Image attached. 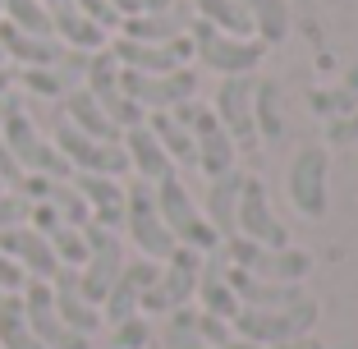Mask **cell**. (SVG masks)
<instances>
[{
    "mask_svg": "<svg viewBox=\"0 0 358 349\" xmlns=\"http://www.w3.org/2000/svg\"><path fill=\"white\" fill-rule=\"evenodd\" d=\"M193 10H198L202 23L230 32V37H253V23L239 10V0H193Z\"/></svg>",
    "mask_w": 358,
    "mask_h": 349,
    "instance_id": "cell-35",
    "label": "cell"
},
{
    "mask_svg": "<svg viewBox=\"0 0 358 349\" xmlns=\"http://www.w3.org/2000/svg\"><path fill=\"white\" fill-rule=\"evenodd\" d=\"M239 10L253 23V37L262 46H280L289 37V10L285 0H239Z\"/></svg>",
    "mask_w": 358,
    "mask_h": 349,
    "instance_id": "cell-31",
    "label": "cell"
},
{
    "mask_svg": "<svg viewBox=\"0 0 358 349\" xmlns=\"http://www.w3.org/2000/svg\"><path fill=\"white\" fill-rule=\"evenodd\" d=\"M327 143H336V148H358V106L345 111L340 120H327Z\"/></svg>",
    "mask_w": 358,
    "mask_h": 349,
    "instance_id": "cell-41",
    "label": "cell"
},
{
    "mask_svg": "<svg viewBox=\"0 0 358 349\" xmlns=\"http://www.w3.org/2000/svg\"><path fill=\"white\" fill-rule=\"evenodd\" d=\"M161 349H211L207 340L198 336V327H193V308H175V313H166Z\"/></svg>",
    "mask_w": 358,
    "mask_h": 349,
    "instance_id": "cell-37",
    "label": "cell"
},
{
    "mask_svg": "<svg viewBox=\"0 0 358 349\" xmlns=\"http://www.w3.org/2000/svg\"><path fill=\"white\" fill-rule=\"evenodd\" d=\"M198 271H202V253H193V248H179L161 262L157 280H152V290L143 294V304H138V313H152V318H166V313H175V308H189L193 290H198Z\"/></svg>",
    "mask_w": 358,
    "mask_h": 349,
    "instance_id": "cell-9",
    "label": "cell"
},
{
    "mask_svg": "<svg viewBox=\"0 0 358 349\" xmlns=\"http://www.w3.org/2000/svg\"><path fill=\"white\" fill-rule=\"evenodd\" d=\"M152 193H157V212H161V221H166L170 239H175L179 248H193V253H211V248H221L216 230L207 225L202 207L193 202V193L184 189L179 175H166L161 184H152Z\"/></svg>",
    "mask_w": 358,
    "mask_h": 349,
    "instance_id": "cell-4",
    "label": "cell"
},
{
    "mask_svg": "<svg viewBox=\"0 0 358 349\" xmlns=\"http://www.w3.org/2000/svg\"><path fill=\"white\" fill-rule=\"evenodd\" d=\"M51 299H55V313H60V322H64L69 331H78V336L92 340L96 331L106 327V322H101V308L87 304L83 290H78V271H74V266H60V271H55Z\"/></svg>",
    "mask_w": 358,
    "mask_h": 349,
    "instance_id": "cell-21",
    "label": "cell"
},
{
    "mask_svg": "<svg viewBox=\"0 0 358 349\" xmlns=\"http://www.w3.org/2000/svg\"><path fill=\"white\" fill-rule=\"evenodd\" d=\"M225 271H230V262H225L221 248H211V253H202V271H198V290H193V299H198V313H211V318L230 322L234 313H239V299H234L230 280H225Z\"/></svg>",
    "mask_w": 358,
    "mask_h": 349,
    "instance_id": "cell-23",
    "label": "cell"
},
{
    "mask_svg": "<svg viewBox=\"0 0 358 349\" xmlns=\"http://www.w3.org/2000/svg\"><path fill=\"white\" fill-rule=\"evenodd\" d=\"M189 32V14L179 10V0L170 10H143L134 19H120L115 37H129V42H175Z\"/></svg>",
    "mask_w": 358,
    "mask_h": 349,
    "instance_id": "cell-27",
    "label": "cell"
},
{
    "mask_svg": "<svg viewBox=\"0 0 358 349\" xmlns=\"http://www.w3.org/2000/svg\"><path fill=\"white\" fill-rule=\"evenodd\" d=\"M120 87L134 101L143 115L152 111H175L179 101H193L198 97V69H170V74H134V69H120Z\"/></svg>",
    "mask_w": 358,
    "mask_h": 349,
    "instance_id": "cell-10",
    "label": "cell"
},
{
    "mask_svg": "<svg viewBox=\"0 0 358 349\" xmlns=\"http://www.w3.org/2000/svg\"><path fill=\"white\" fill-rule=\"evenodd\" d=\"M0 349H42V340L32 336L28 318H23L19 294H0Z\"/></svg>",
    "mask_w": 358,
    "mask_h": 349,
    "instance_id": "cell-33",
    "label": "cell"
},
{
    "mask_svg": "<svg viewBox=\"0 0 358 349\" xmlns=\"http://www.w3.org/2000/svg\"><path fill=\"white\" fill-rule=\"evenodd\" d=\"M106 51L115 55L120 69H134V74H170V69H184L193 60L189 32L175 37V42H129V37H115Z\"/></svg>",
    "mask_w": 358,
    "mask_h": 349,
    "instance_id": "cell-17",
    "label": "cell"
},
{
    "mask_svg": "<svg viewBox=\"0 0 358 349\" xmlns=\"http://www.w3.org/2000/svg\"><path fill=\"white\" fill-rule=\"evenodd\" d=\"M225 280H230L239 308H294V304H303V299H308L303 285H275V280H257V276L239 271V266H230V271H225Z\"/></svg>",
    "mask_w": 358,
    "mask_h": 349,
    "instance_id": "cell-25",
    "label": "cell"
},
{
    "mask_svg": "<svg viewBox=\"0 0 358 349\" xmlns=\"http://www.w3.org/2000/svg\"><path fill=\"white\" fill-rule=\"evenodd\" d=\"M110 5H115L120 19H134V14H143V0H110Z\"/></svg>",
    "mask_w": 358,
    "mask_h": 349,
    "instance_id": "cell-47",
    "label": "cell"
},
{
    "mask_svg": "<svg viewBox=\"0 0 358 349\" xmlns=\"http://www.w3.org/2000/svg\"><path fill=\"white\" fill-rule=\"evenodd\" d=\"M0 253H10L23 266L28 280H55L60 271V257L51 253V239L37 234L32 225H14V230H0Z\"/></svg>",
    "mask_w": 358,
    "mask_h": 349,
    "instance_id": "cell-20",
    "label": "cell"
},
{
    "mask_svg": "<svg viewBox=\"0 0 358 349\" xmlns=\"http://www.w3.org/2000/svg\"><path fill=\"white\" fill-rule=\"evenodd\" d=\"M55 152L64 157V166L74 170V175H110V180H120V175H129V157L120 143H101V138H87L78 134L74 124H55Z\"/></svg>",
    "mask_w": 358,
    "mask_h": 349,
    "instance_id": "cell-11",
    "label": "cell"
},
{
    "mask_svg": "<svg viewBox=\"0 0 358 349\" xmlns=\"http://www.w3.org/2000/svg\"><path fill=\"white\" fill-rule=\"evenodd\" d=\"M211 115L221 120V129L230 134L234 152H253V148H262V138H257V124H253V74L221 78Z\"/></svg>",
    "mask_w": 358,
    "mask_h": 349,
    "instance_id": "cell-14",
    "label": "cell"
},
{
    "mask_svg": "<svg viewBox=\"0 0 358 349\" xmlns=\"http://www.w3.org/2000/svg\"><path fill=\"white\" fill-rule=\"evenodd\" d=\"M262 349H322L317 336H299V340H280V345H262Z\"/></svg>",
    "mask_w": 358,
    "mask_h": 349,
    "instance_id": "cell-46",
    "label": "cell"
},
{
    "mask_svg": "<svg viewBox=\"0 0 358 349\" xmlns=\"http://www.w3.org/2000/svg\"><path fill=\"white\" fill-rule=\"evenodd\" d=\"M87 262L78 266V290H83L87 304L101 308V299L110 294V285H115L120 266L129 262L124 257V243H120L115 230H101V225H87Z\"/></svg>",
    "mask_w": 358,
    "mask_h": 349,
    "instance_id": "cell-13",
    "label": "cell"
},
{
    "mask_svg": "<svg viewBox=\"0 0 358 349\" xmlns=\"http://www.w3.org/2000/svg\"><path fill=\"white\" fill-rule=\"evenodd\" d=\"M308 106H313V115H322V120H340L345 111H354L358 106V64L340 78V83L308 92Z\"/></svg>",
    "mask_w": 358,
    "mask_h": 349,
    "instance_id": "cell-32",
    "label": "cell"
},
{
    "mask_svg": "<svg viewBox=\"0 0 358 349\" xmlns=\"http://www.w3.org/2000/svg\"><path fill=\"white\" fill-rule=\"evenodd\" d=\"M87 230V225H83ZM83 230H74V225H55L51 234H46V239H51V253L60 257V266H83L87 262V234Z\"/></svg>",
    "mask_w": 358,
    "mask_h": 349,
    "instance_id": "cell-39",
    "label": "cell"
},
{
    "mask_svg": "<svg viewBox=\"0 0 358 349\" xmlns=\"http://www.w3.org/2000/svg\"><path fill=\"white\" fill-rule=\"evenodd\" d=\"M120 148H124L129 157V170H134L138 180H148V184H161L166 175H175V166H170V157L161 152V143L152 138L148 124H138V129H124L120 134Z\"/></svg>",
    "mask_w": 358,
    "mask_h": 349,
    "instance_id": "cell-26",
    "label": "cell"
},
{
    "mask_svg": "<svg viewBox=\"0 0 358 349\" xmlns=\"http://www.w3.org/2000/svg\"><path fill=\"white\" fill-rule=\"evenodd\" d=\"M78 87L92 92V101L110 115V124H115L120 134H124V129H138L143 120H148L124 97V87H120V64H115L110 51H92V55H87V69H83V83H78Z\"/></svg>",
    "mask_w": 358,
    "mask_h": 349,
    "instance_id": "cell-12",
    "label": "cell"
},
{
    "mask_svg": "<svg viewBox=\"0 0 358 349\" xmlns=\"http://www.w3.org/2000/svg\"><path fill=\"white\" fill-rule=\"evenodd\" d=\"M23 285H28V276H23V266L14 262L10 253H0V294H19Z\"/></svg>",
    "mask_w": 358,
    "mask_h": 349,
    "instance_id": "cell-44",
    "label": "cell"
},
{
    "mask_svg": "<svg viewBox=\"0 0 358 349\" xmlns=\"http://www.w3.org/2000/svg\"><path fill=\"white\" fill-rule=\"evenodd\" d=\"M19 184H23V166L14 161V152L5 148V138H0V189H10V193H14Z\"/></svg>",
    "mask_w": 358,
    "mask_h": 349,
    "instance_id": "cell-45",
    "label": "cell"
},
{
    "mask_svg": "<svg viewBox=\"0 0 358 349\" xmlns=\"http://www.w3.org/2000/svg\"><path fill=\"white\" fill-rule=\"evenodd\" d=\"M19 299H23V318H28L32 336L42 340V349H92L87 336H78V331H69L60 322L55 299H51V280H28L19 290Z\"/></svg>",
    "mask_w": 358,
    "mask_h": 349,
    "instance_id": "cell-16",
    "label": "cell"
},
{
    "mask_svg": "<svg viewBox=\"0 0 358 349\" xmlns=\"http://www.w3.org/2000/svg\"><path fill=\"white\" fill-rule=\"evenodd\" d=\"M234 234L262 243V248H285V243H289V230L275 221L271 198H266V184L257 180V175H243L239 207H234Z\"/></svg>",
    "mask_w": 358,
    "mask_h": 349,
    "instance_id": "cell-15",
    "label": "cell"
},
{
    "mask_svg": "<svg viewBox=\"0 0 358 349\" xmlns=\"http://www.w3.org/2000/svg\"><path fill=\"white\" fill-rule=\"evenodd\" d=\"M221 253H225L230 266L257 276V280H275V285H303V276L313 271V253H303V248H294V243H285V248H262V243H253V239L230 234V239H221Z\"/></svg>",
    "mask_w": 358,
    "mask_h": 349,
    "instance_id": "cell-3",
    "label": "cell"
},
{
    "mask_svg": "<svg viewBox=\"0 0 358 349\" xmlns=\"http://www.w3.org/2000/svg\"><path fill=\"white\" fill-rule=\"evenodd\" d=\"M60 101H64V115H60L64 124H74L78 134H87V138H101V143H120V129L110 124V115H106V111L92 101V92L69 87Z\"/></svg>",
    "mask_w": 358,
    "mask_h": 349,
    "instance_id": "cell-29",
    "label": "cell"
},
{
    "mask_svg": "<svg viewBox=\"0 0 358 349\" xmlns=\"http://www.w3.org/2000/svg\"><path fill=\"white\" fill-rule=\"evenodd\" d=\"M0 14L5 23L19 32H32V37H51V14H46L42 0H0Z\"/></svg>",
    "mask_w": 358,
    "mask_h": 349,
    "instance_id": "cell-36",
    "label": "cell"
},
{
    "mask_svg": "<svg viewBox=\"0 0 358 349\" xmlns=\"http://www.w3.org/2000/svg\"><path fill=\"white\" fill-rule=\"evenodd\" d=\"M124 230H129V243L138 248V257H148V262H166L175 253V239H170L166 221L157 212V193H152L148 180L124 184Z\"/></svg>",
    "mask_w": 358,
    "mask_h": 349,
    "instance_id": "cell-7",
    "label": "cell"
},
{
    "mask_svg": "<svg viewBox=\"0 0 358 349\" xmlns=\"http://www.w3.org/2000/svg\"><path fill=\"white\" fill-rule=\"evenodd\" d=\"M170 115L179 120V124L193 134V148H198V170L202 180H221V175H230L234 161H239V152H234L230 134L221 129V120L211 115V106H202L198 97L193 101H179Z\"/></svg>",
    "mask_w": 358,
    "mask_h": 349,
    "instance_id": "cell-6",
    "label": "cell"
},
{
    "mask_svg": "<svg viewBox=\"0 0 358 349\" xmlns=\"http://www.w3.org/2000/svg\"><path fill=\"white\" fill-rule=\"evenodd\" d=\"M161 262H148V257H129L124 266H120L115 285H110V294L101 299V322H124V318H138V304H143V294L152 290V280H157Z\"/></svg>",
    "mask_w": 358,
    "mask_h": 349,
    "instance_id": "cell-18",
    "label": "cell"
},
{
    "mask_svg": "<svg viewBox=\"0 0 358 349\" xmlns=\"http://www.w3.org/2000/svg\"><path fill=\"white\" fill-rule=\"evenodd\" d=\"M69 184L78 189V198L87 202L92 225L101 230H124V184L110 175H69Z\"/></svg>",
    "mask_w": 358,
    "mask_h": 349,
    "instance_id": "cell-22",
    "label": "cell"
},
{
    "mask_svg": "<svg viewBox=\"0 0 358 349\" xmlns=\"http://www.w3.org/2000/svg\"><path fill=\"white\" fill-rule=\"evenodd\" d=\"M189 42H193V60L202 69H211V74H221V78L253 74L266 55V46L257 37H230V32L211 28L202 19H189Z\"/></svg>",
    "mask_w": 358,
    "mask_h": 349,
    "instance_id": "cell-2",
    "label": "cell"
},
{
    "mask_svg": "<svg viewBox=\"0 0 358 349\" xmlns=\"http://www.w3.org/2000/svg\"><path fill=\"white\" fill-rule=\"evenodd\" d=\"M14 92V64H0V97Z\"/></svg>",
    "mask_w": 358,
    "mask_h": 349,
    "instance_id": "cell-48",
    "label": "cell"
},
{
    "mask_svg": "<svg viewBox=\"0 0 358 349\" xmlns=\"http://www.w3.org/2000/svg\"><path fill=\"white\" fill-rule=\"evenodd\" d=\"M175 0H143V10H170Z\"/></svg>",
    "mask_w": 358,
    "mask_h": 349,
    "instance_id": "cell-49",
    "label": "cell"
},
{
    "mask_svg": "<svg viewBox=\"0 0 358 349\" xmlns=\"http://www.w3.org/2000/svg\"><path fill=\"white\" fill-rule=\"evenodd\" d=\"M327 170H331V152L327 143H308L294 152L289 161V175H285V193H289V207L308 221H322L327 216Z\"/></svg>",
    "mask_w": 358,
    "mask_h": 349,
    "instance_id": "cell-8",
    "label": "cell"
},
{
    "mask_svg": "<svg viewBox=\"0 0 358 349\" xmlns=\"http://www.w3.org/2000/svg\"><path fill=\"white\" fill-rule=\"evenodd\" d=\"M280 87L271 83V78H253V124H257V138L262 143H275L280 138Z\"/></svg>",
    "mask_w": 358,
    "mask_h": 349,
    "instance_id": "cell-34",
    "label": "cell"
},
{
    "mask_svg": "<svg viewBox=\"0 0 358 349\" xmlns=\"http://www.w3.org/2000/svg\"><path fill=\"white\" fill-rule=\"evenodd\" d=\"M14 225H28V202L19 193L0 189V230H14Z\"/></svg>",
    "mask_w": 358,
    "mask_h": 349,
    "instance_id": "cell-42",
    "label": "cell"
},
{
    "mask_svg": "<svg viewBox=\"0 0 358 349\" xmlns=\"http://www.w3.org/2000/svg\"><path fill=\"white\" fill-rule=\"evenodd\" d=\"M239 189H243L239 170H230V175H221V180H207V193H202V216H207V225L216 230V239H230V234H234Z\"/></svg>",
    "mask_w": 358,
    "mask_h": 349,
    "instance_id": "cell-28",
    "label": "cell"
},
{
    "mask_svg": "<svg viewBox=\"0 0 358 349\" xmlns=\"http://www.w3.org/2000/svg\"><path fill=\"white\" fill-rule=\"evenodd\" d=\"M14 83L28 97H42V101H60V97L69 92V78H64L55 64L51 69H14Z\"/></svg>",
    "mask_w": 358,
    "mask_h": 349,
    "instance_id": "cell-38",
    "label": "cell"
},
{
    "mask_svg": "<svg viewBox=\"0 0 358 349\" xmlns=\"http://www.w3.org/2000/svg\"><path fill=\"white\" fill-rule=\"evenodd\" d=\"M143 124L152 129V138L161 143V152L170 157V166H198V148H193V134L179 124L170 111H152Z\"/></svg>",
    "mask_w": 358,
    "mask_h": 349,
    "instance_id": "cell-30",
    "label": "cell"
},
{
    "mask_svg": "<svg viewBox=\"0 0 358 349\" xmlns=\"http://www.w3.org/2000/svg\"><path fill=\"white\" fill-rule=\"evenodd\" d=\"M148 340H152V327H148L143 313L110 327V349H148Z\"/></svg>",
    "mask_w": 358,
    "mask_h": 349,
    "instance_id": "cell-40",
    "label": "cell"
},
{
    "mask_svg": "<svg viewBox=\"0 0 358 349\" xmlns=\"http://www.w3.org/2000/svg\"><path fill=\"white\" fill-rule=\"evenodd\" d=\"M74 5L96 23V28H106V32L120 28V14H115V5H110V0H74Z\"/></svg>",
    "mask_w": 358,
    "mask_h": 349,
    "instance_id": "cell-43",
    "label": "cell"
},
{
    "mask_svg": "<svg viewBox=\"0 0 358 349\" xmlns=\"http://www.w3.org/2000/svg\"><path fill=\"white\" fill-rule=\"evenodd\" d=\"M317 313H322V308H317L313 294L294 308H239L230 318V331L239 340H253V345H280V340L313 336Z\"/></svg>",
    "mask_w": 358,
    "mask_h": 349,
    "instance_id": "cell-5",
    "label": "cell"
},
{
    "mask_svg": "<svg viewBox=\"0 0 358 349\" xmlns=\"http://www.w3.org/2000/svg\"><path fill=\"white\" fill-rule=\"evenodd\" d=\"M46 14H51V37L64 46V51H78V55H92L110 46V32L96 28L74 0H42Z\"/></svg>",
    "mask_w": 358,
    "mask_h": 349,
    "instance_id": "cell-19",
    "label": "cell"
},
{
    "mask_svg": "<svg viewBox=\"0 0 358 349\" xmlns=\"http://www.w3.org/2000/svg\"><path fill=\"white\" fill-rule=\"evenodd\" d=\"M0 138L14 152V161L23 166V175H46V180H69L74 170L64 166V157L55 152V143H46L37 120H32L28 101L14 92L0 97Z\"/></svg>",
    "mask_w": 358,
    "mask_h": 349,
    "instance_id": "cell-1",
    "label": "cell"
},
{
    "mask_svg": "<svg viewBox=\"0 0 358 349\" xmlns=\"http://www.w3.org/2000/svg\"><path fill=\"white\" fill-rule=\"evenodd\" d=\"M0 55L14 69H51V64L64 60V46L55 37H32V32H19L0 19Z\"/></svg>",
    "mask_w": 358,
    "mask_h": 349,
    "instance_id": "cell-24",
    "label": "cell"
}]
</instances>
